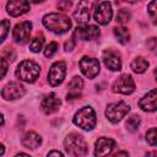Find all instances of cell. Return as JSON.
I'll use <instances>...</instances> for the list:
<instances>
[{
  "instance_id": "cell-26",
  "label": "cell",
  "mask_w": 157,
  "mask_h": 157,
  "mask_svg": "<svg viewBox=\"0 0 157 157\" xmlns=\"http://www.w3.org/2000/svg\"><path fill=\"white\" fill-rule=\"evenodd\" d=\"M130 20V12L126 9H121L117 15V22L118 23H125Z\"/></svg>"
},
{
  "instance_id": "cell-16",
  "label": "cell",
  "mask_w": 157,
  "mask_h": 157,
  "mask_svg": "<svg viewBox=\"0 0 157 157\" xmlns=\"http://www.w3.org/2000/svg\"><path fill=\"white\" fill-rule=\"evenodd\" d=\"M139 107L145 112H156L157 110V88H153L148 93H146L139 101Z\"/></svg>"
},
{
  "instance_id": "cell-15",
  "label": "cell",
  "mask_w": 157,
  "mask_h": 157,
  "mask_svg": "<svg viewBox=\"0 0 157 157\" xmlns=\"http://www.w3.org/2000/svg\"><path fill=\"white\" fill-rule=\"evenodd\" d=\"M103 61H104V65L112 71H119L121 69L120 55L112 49H107L103 52Z\"/></svg>"
},
{
  "instance_id": "cell-18",
  "label": "cell",
  "mask_w": 157,
  "mask_h": 157,
  "mask_svg": "<svg viewBox=\"0 0 157 157\" xmlns=\"http://www.w3.org/2000/svg\"><path fill=\"white\" fill-rule=\"evenodd\" d=\"M6 9H7V12L11 16L17 17V16H21V15L26 13L29 10V2L25 1V0H12V1L7 2Z\"/></svg>"
},
{
  "instance_id": "cell-32",
  "label": "cell",
  "mask_w": 157,
  "mask_h": 157,
  "mask_svg": "<svg viewBox=\"0 0 157 157\" xmlns=\"http://www.w3.org/2000/svg\"><path fill=\"white\" fill-rule=\"evenodd\" d=\"M70 6H71V2H70V1H60V2L58 4V7H59L60 10H63V11L69 10Z\"/></svg>"
},
{
  "instance_id": "cell-28",
  "label": "cell",
  "mask_w": 157,
  "mask_h": 157,
  "mask_svg": "<svg viewBox=\"0 0 157 157\" xmlns=\"http://www.w3.org/2000/svg\"><path fill=\"white\" fill-rule=\"evenodd\" d=\"M147 11H148V15L151 16V18L155 22H157V0L156 1H151L147 5Z\"/></svg>"
},
{
  "instance_id": "cell-20",
  "label": "cell",
  "mask_w": 157,
  "mask_h": 157,
  "mask_svg": "<svg viewBox=\"0 0 157 157\" xmlns=\"http://www.w3.org/2000/svg\"><path fill=\"white\" fill-rule=\"evenodd\" d=\"M130 67L132 69L134 72H136V74H142V72H145L146 69L148 67V63H147V60H146L145 58L137 56V58H135V59L131 61Z\"/></svg>"
},
{
  "instance_id": "cell-6",
  "label": "cell",
  "mask_w": 157,
  "mask_h": 157,
  "mask_svg": "<svg viewBox=\"0 0 157 157\" xmlns=\"http://www.w3.org/2000/svg\"><path fill=\"white\" fill-rule=\"evenodd\" d=\"M113 16V10H112V5L108 1H101L98 4H96L94 7V21L99 25H107L109 23V21L112 20Z\"/></svg>"
},
{
  "instance_id": "cell-7",
  "label": "cell",
  "mask_w": 157,
  "mask_h": 157,
  "mask_svg": "<svg viewBox=\"0 0 157 157\" xmlns=\"http://www.w3.org/2000/svg\"><path fill=\"white\" fill-rule=\"evenodd\" d=\"M66 75V64L64 61H55L48 72V81L52 86H59Z\"/></svg>"
},
{
  "instance_id": "cell-31",
  "label": "cell",
  "mask_w": 157,
  "mask_h": 157,
  "mask_svg": "<svg viewBox=\"0 0 157 157\" xmlns=\"http://www.w3.org/2000/svg\"><path fill=\"white\" fill-rule=\"evenodd\" d=\"M75 47V37L72 36L66 43H65V50H72Z\"/></svg>"
},
{
  "instance_id": "cell-39",
  "label": "cell",
  "mask_w": 157,
  "mask_h": 157,
  "mask_svg": "<svg viewBox=\"0 0 157 157\" xmlns=\"http://www.w3.org/2000/svg\"><path fill=\"white\" fill-rule=\"evenodd\" d=\"M15 157H31L29 155H26V153H18V155H16Z\"/></svg>"
},
{
  "instance_id": "cell-35",
  "label": "cell",
  "mask_w": 157,
  "mask_h": 157,
  "mask_svg": "<svg viewBox=\"0 0 157 157\" xmlns=\"http://www.w3.org/2000/svg\"><path fill=\"white\" fill-rule=\"evenodd\" d=\"M47 157H64V156H63V153H61L60 151L54 150V151H50V152L48 153V156H47Z\"/></svg>"
},
{
  "instance_id": "cell-19",
  "label": "cell",
  "mask_w": 157,
  "mask_h": 157,
  "mask_svg": "<svg viewBox=\"0 0 157 157\" xmlns=\"http://www.w3.org/2000/svg\"><path fill=\"white\" fill-rule=\"evenodd\" d=\"M22 145L26 147V148H31V150H34L37 147H39V145L42 144V139L40 136L34 132V131H28L23 135L22 140H21Z\"/></svg>"
},
{
  "instance_id": "cell-22",
  "label": "cell",
  "mask_w": 157,
  "mask_h": 157,
  "mask_svg": "<svg viewBox=\"0 0 157 157\" xmlns=\"http://www.w3.org/2000/svg\"><path fill=\"white\" fill-rule=\"evenodd\" d=\"M125 126H126V129H128L129 131H131V132L136 131L137 128L140 126V117H139V115H131V117L126 120Z\"/></svg>"
},
{
  "instance_id": "cell-1",
  "label": "cell",
  "mask_w": 157,
  "mask_h": 157,
  "mask_svg": "<svg viewBox=\"0 0 157 157\" xmlns=\"http://www.w3.org/2000/svg\"><path fill=\"white\" fill-rule=\"evenodd\" d=\"M43 25L56 34H63L71 28V21L61 13H48L43 17Z\"/></svg>"
},
{
  "instance_id": "cell-29",
  "label": "cell",
  "mask_w": 157,
  "mask_h": 157,
  "mask_svg": "<svg viewBox=\"0 0 157 157\" xmlns=\"http://www.w3.org/2000/svg\"><path fill=\"white\" fill-rule=\"evenodd\" d=\"M9 29H10V21L2 20V22H1V42L5 40Z\"/></svg>"
},
{
  "instance_id": "cell-30",
  "label": "cell",
  "mask_w": 157,
  "mask_h": 157,
  "mask_svg": "<svg viewBox=\"0 0 157 157\" xmlns=\"http://www.w3.org/2000/svg\"><path fill=\"white\" fill-rule=\"evenodd\" d=\"M2 55H4L5 59H6V56H9V60H11V61L15 60V58H16V54H15L13 49H11V48H6L2 53Z\"/></svg>"
},
{
  "instance_id": "cell-17",
  "label": "cell",
  "mask_w": 157,
  "mask_h": 157,
  "mask_svg": "<svg viewBox=\"0 0 157 157\" xmlns=\"http://www.w3.org/2000/svg\"><path fill=\"white\" fill-rule=\"evenodd\" d=\"M60 104H61L60 98L55 93H49L43 98L40 107H42V109L45 114H52V113H55L59 109Z\"/></svg>"
},
{
  "instance_id": "cell-9",
  "label": "cell",
  "mask_w": 157,
  "mask_h": 157,
  "mask_svg": "<svg viewBox=\"0 0 157 157\" xmlns=\"http://www.w3.org/2000/svg\"><path fill=\"white\" fill-rule=\"evenodd\" d=\"M134 90H135V82H134L132 77L130 75H128V74L121 75L113 83V91L117 92V93L130 94V93L134 92Z\"/></svg>"
},
{
  "instance_id": "cell-33",
  "label": "cell",
  "mask_w": 157,
  "mask_h": 157,
  "mask_svg": "<svg viewBox=\"0 0 157 157\" xmlns=\"http://www.w3.org/2000/svg\"><path fill=\"white\" fill-rule=\"evenodd\" d=\"M80 97H81V94L78 93V91H74V92H70V93H67V101L77 99V98H80Z\"/></svg>"
},
{
  "instance_id": "cell-13",
  "label": "cell",
  "mask_w": 157,
  "mask_h": 157,
  "mask_svg": "<svg viewBox=\"0 0 157 157\" xmlns=\"http://www.w3.org/2000/svg\"><path fill=\"white\" fill-rule=\"evenodd\" d=\"M115 146V141L109 137H99L94 147V157H108Z\"/></svg>"
},
{
  "instance_id": "cell-24",
  "label": "cell",
  "mask_w": 157,
  "mask_h": 157,
  "mask_svg": "<svg viewBox=\"0 0 157 157\" xmlns=\"http://www.w3.org/2000/svg\"><path fill=\"white\" fill-rule=\"evenodd\" d=\"M82 86H83V81H82V78H81L80 76H75V77L69 82V85H67V87H69L71 91H78V90L82 88Z\"/></svg>"
},
{
  "instance_id": "cell-2",
  "label": "cell",
  "mask_w": 157,
  "mask_h": 157,
  "mask_svg": "<svg viewBox=\"0 0 157 157\" xmlns=\"http://www.w3.org/2000/svg\"><path fill=\"white\" fill-rule=\"evenodd\" d=\"M64 146L66 152L74 157H83L88 152L85 139L77 132L69 134L64 140Z\"/></svg>"
},
{
  "instance_id": "cell-4",
  "label": "cell",
  "mask_w": 157,
  "mask_h": 157,
  "mask_svg": "<svg viewBox=\"0 0 157 157\" xmlns=\"http://www.w3.org/2000/svg\"><path fill=\"white\" fill-rule=\"evenodd\" d=\"M74 124L83 130H92L97 124L94 110L91 107L81 108L74 117Z\"/></svg>"
},
{
  "instance_id": "cell-40",
  "label": "cell",
  "mask_w": 157,
  "mask_h": 157,
  "mask_svg": "<svg viewBox=\"0 0 157 157\" xmlns=\"http://www.w3.org/2000/svg\"><path fill=\"white\" fill-rule=\"evenodd\" d=\"M155 76H156V80H157V67H156V70H155Z\"/></svg>"
},
{
  "instance_id": "cell-27",
  "label": "cell",
  "mask_w": 157,
  "mask_h": 157,
  "mask_svg": "<svg viewBox=\"0 0 157 157\" xmlns=\"http://www.w3.org/2000/svg\"><path fill=\"white\" fill-rule=\"evenodd\" d=\"M56 50H58V43L56 42H50L44 49V55L47 58H50L56 53Z\"/></svg>"
},
{
  "instance_id": "cell-8",
  "label": "cell",
  "mask_w": 157,
  "mask_h": 157,
  "mask_svg": "<svg viewBox=\"0 0 157 157\" xmlns=\"http://www.w3.org/2000/svg\"><path fill=\"white\" fill-rule=\"evenodd\" d=\"M78 65H80L82 74L88 78H94L99 72V61L96 58L83 56L80 60Z\"/></svg>"
},
{
  "instance_id": "cell-38",
  "label": "cell",
  "mask_w": 157,
  "mask_h": 157,
  "mask_svg": "<svg viewBox=\"0 0 157 157\" xmlns=\"http://www.w3.org/2000/svg\"><path fill=\"white\" fill-rule=\"evenodd\" d=\"M146 157H157V150L147 152V153H146Z\"/></svg>"
},
{
  "instance_id": "cell-14",
  "label": "cell",
  "mask_w": 157,
  "mask_h": 157,
  "mask_svg": "<svg viewBox=\"0 0 157 157\" xmlns=\"http://www.w3.org/2000/svg\"><path fill=\"white\" fill-rule=\"evenodd\" d=\"M93 4L91 1H80L77 4L76 10L74 11V18L77 23H80L81 26L86 25L90 20V10L91 6Z\"/></svg>"
},
{
  "instance_id": "cell-23",
  "label": "cell",
  "mask_w": 157,
  "mask_h": 157,
  "mask_svg": "<svg viewBox=\"0 0 157 157\" xmlns=\"http://www.w3.org/2000/svg\"><path fill=\"white\" fill-rule=\"evenodd\" d=\"M43 43H44V38H43V36H37V37H34L32 40H31V43H29V49L33 52V53H38L42 48H43Z\"/></svg>"
},
{
  "instance_id": "cell-21",
  "label": "cell",
  "mask_w": 157,
  "mask_h": 157,
  "mask_svg": "<svg viewBox=\"0 0 157 157\" xmlns=\"http://www.w3.org/2000/svg\"><path fill=\"white\" fill-rule=\"evenodd\" d=\"M114 34H115L117 39H118L121 44H125V43L129 42L130 33H129L128 28H125V27H115V28H114Z\"/></svg>"
},
{
  "instance_id": "cell-34",
  "label": "cell",
  "mask_w": 157,
  "mask_h": 157,
  "mask_svg": "<svg viewBox=\"0 0 157 157\" xmlns=\"http://www.w3.org/2000/svg\"><path fill=\"white\" fill-rule=\"evenodd\" d=\"M147 47H148L151 50H153V49L157 47V40H156V38H150L148 42H147Z\"/></svg>"
},
{
  "instance_id": "cell-25",
  "label": "cell",
  "mask_w": 157,
  "mask_h": 157,
  "mask_svg": "<svg viewBox=\"0 0 157 157\" xmlns=\"http://www.w3.org/2000/svg\"><path fill=\"white\" fill-rule=\"evenodd\" d=\"M146 140L150 145L157 146V128H152L146 132Z\"/></svg>"
},
{
  "instance_id": "cell-5",
  "label": "cell",
  "mask_w": 157,
  "mask_h": 157,
  "mask_svg": "<svg viewBox=\"0 0 157 157\" xmlns=\"http://www.w3.org/2000/svg\"><path fill=\"white\" fill-rule=\"evenodd\" d=\"M129 110H130L129 104H126L123 101L115 102V103H110L105 109V117H107V119L109 121L118 123L129 113Z\"/></svg>"
},
{
  "instance_id": "cell-3",
  "label": "cell",
  "mask_w": 157,
  "mask_h": 157,
  "mask_svg": "<svg viewBox=\"0 0 157 157\" xmlns=\"http://www.w3.org/2000/svg\"><path fill=\"white\" fill-rule=\"evenodd\" d=\"M15 74L18 80L32 83L38 78L40 74V66L33 60H23L17 66Z\"/></svg>"
},
{
  "instance_id": "cell-37",
  "label": "cell",
  "mask_w": 157,
  "mask_h": 157,
  "mask_svg": "<svg viewBox=\"0 0 157 157\" xmlns=\"http://www.w3.org/2000/svg\"><path fill=\"white\" fill-rule=\"evenodd\" d=\"M112 157H129V155L125 151H119V152H115Z\"/></svg>"
},
{
  "instance_id": "cell-12",
  "label": "cell",
  "mask_w": 157,
  "mask_h": 157,
  "mask_svg": "<svg viewBox=\"0 0 157 157\" xmlns=\"http://www.w3.org/2000/svg\"><path fill=\"white\" fill-rule=\"evenodd\" d=\"M23 94H25V87L18 82L7 83L1 91V97L6 101H13L21 98Z\"/></svg>"
},
{
  "instance_id": "cell-11",
  "label": "cell",
  "mask_w": 157,
  "mask_h": 157,
  "mask_svg": "<svg viewBox=\"0 0 157 157\" xmlns=\"http://www.w3.org/2000/svg\"><path fill=\"white\" fill-rule=\"evenodd\" d=\"M99 34H101L99 28L93 25L80 26L74 32V37H76L77 39H81V40H92V39L98 38Z\"/></svg>"
},
{
  "instance_id": "cell-36",
  "label": "cell",
  "mask_w": 157,
  "mask_h": 157,
  "mask_svg": "<svg viewBox=\"0 0 157 157\" xmlns=\"http://www.w3.org/2000/svg\"><path fill=\"white\" fill-rule=\"evenodd\" d=\"M1 63H2V74H1V77H4L5 74H6V70H7V61H6L5 58H2Z\"/></svg>"
},
{
  "instance_id": "cell-10",
  "label": "cell",
  "mask_w": 157,
  "mask_h": 157,
  "mask_svg": "<svg viewBox=\"0 0 157 157\" xmlns=\"http://www.w3.org/2000/svg\"><path fill=\"white\" fill-rule=\"evenodd\" d=\"M31 31H32V23L29 21H23L21 23H17L12 31L15 42L20 44L27 43L31 37Z\"/></svg>"
}]
</instances>
